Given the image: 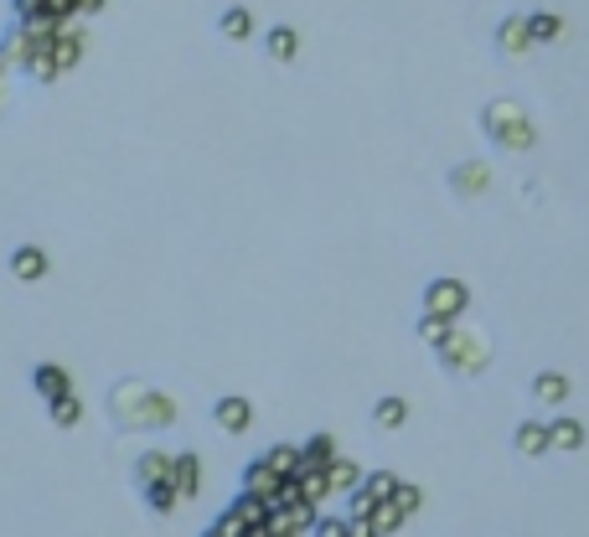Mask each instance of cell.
Masks as SVG:
<instances>
[{"label":"cell","instance_id":"1","mask_svg":"<svg viewBox=\"0 0 589 537\" xmlns=\"http://www.w3.org/2000/svg\"><path fill=\"white\" fill-rule=\"evenodd\" d=\"M104 418L119 435H160L177 424V399L145 378H119L104 393Z\"/></svg>","mask_w":589,"mask_h":537},{"label":"cell","instance_id":"2","mask_svg":"<svg viewBox=\"0 0 589 537\" xmlns=\"http://www.w3.org/2000/svg\"><path fill=\"white\" fill-rule=\"evenodd\" d=\"M481 135L496 145V150H512V156H522L538 145V124L528 120V109L517 99H491L481 109Z\"/></svg>","mask_w":589,"mask_h":537},{"label":"cell","instance_id":"3","mask_svg":"<svg viewBox=\"0 0 589 537\" xmlns=\"http://www.w3.org/2000/svg\"><path fill=\"white\" fill-rule=\"evenodd\" d=\"M434 362L450 373V378H481L491 367V337L476 326H450V337L434 346Z\"/></svg>","mask_w":589,"mask_h":537},{"label":"cell","instance_id":"4","mask_svg":"<svg viewBox=\"0 0 589 537\" xmlns=\"http://www.w3.org/2000/svg\"><path fill=\"white\" fill-rule=\"evenodd\" d=\"M269 501L254 497V491H238V501L213 522V537H249V533H264V522H269Z\"/></svg>","mask_w":589,"mask_h":537},{"label":"cell","instance_id":"5","mask_svg":"<svg viewBox=\"0 0 589 537\" xmlns=\"http://www.w3.org/2000/svg\"><path fill=\"white\" fill-rule=\"evenodd\" d=\"M315 501H285V507H275L269 512V522H264V533L259 537H294V533H315Z\"/></svg>","mask_w":589,"mask_h":537},{"label":"cell","instance_id":"6","mask_svg":"<svg viewBox=\"0 0 589 537\" xmlns=\"http://www.w3.org/2000/svg\"><path fill=\"white\" fill-rule=\"evenodd\" d=\"M430 316H450V320H460V310L471 305V290L460 284V279H430L424 284V300H419Z\"/></svg>","mask_w":589,"mask_h":537},{"label":"cell","instance_id":"7","mask_svg":"<svg viewBox=\"0 0 589 537\" xmlns=\"http://www.w3.org/2000/svg\"><path fill=\"white\" fill-rule=\"evenodd\" d=\"M445 186H450V197H460V202L486 197V186H491V166H486V160H455V166H450V176H445Z\"/></svg>","mask_w":589,"mask_h":537},{"label":"cell","instance_id":"8","mask_svg":"<svg viewBox=\"0 0 589 537\" xmlns=\"http://www.w3.org/2000/svg\"><path fill=\"white\" fill-rule=\"evenodd\" d=\"M491 47H496L502 58H528L532 47H538L528 16H502V21H496V32H491Z\"/></svg>","mask_w":589,"mask_h":537},{"label":"cell","instance_id":"9","mask_svg":"<svg viewBox=\"0 0 589 537\" xmlns=\"http://www.w3.org/2000/svg\"><path fill=\"white\" fill-rule=\"evenodd\" d=\"M213 424L223 435H243V429L254 424V403L243 399V393H223V399L213 403Z\"/></svg>","mask_w":589,"mask_h":537},{"label":"cell","instance_id":"10","mask_svg":"<svg viewBox=\"0 0 589 537\" xmlns=\"http://www.w3.org/2000/svg\"><path fill=\"white\" fill-rule=\"evenodd\" d=\"M279 486H285V476H279V471H275V465H269L264 455L243 465V491H254V497H264L269 507L279 501Z\"/></svg>","mask_w":589,"mask_h":537},{"label":"cell","instance_id":"11","mask_svg":"<svg viewBox=\"0 0 589 537\" xmlns=\"http://www.w3.org/2000/svg\"><path fill=\"white\" fill-rule=\"evenodd\" d=\"M32 393H37L41 403H52V399H62V393H73V378L62 373L58 362H37V367H32Z\"/></svg>","mask_w":589,"mask_h":537},{"label":"cell","instance_id":"12","mask_svg":"<svg viewBox=\"0 0 589 537\" xmlns=\"http://www.w3.org/2000/svg\"><path fill=\"white\" fill-rule=\"evenodd\" d=\"M512 450H517V455L522 460H538V455H549L553 450V435H549V424H517V429H512Z\"/></svg>","mask_w":589,"mask_h":537},{"label":"cell","instance_id":"13","mask_svg":"<svg viewBox=\"0 0 589 537\" xmlns=\"http://www.w3.org/2000/svg\"><path fill=\"white\" fill-rule=\"evenodd\" d=\"M130 471H135V491H140V486L171 480V471H177V455H166V450H145V455H140Z\"/></svg>","mask_w":589,"mask_h":537},{"label":"cell","instance_id":"14","mask_svg":"<svg viewBox=\"0 0 589 537\" xmlns=\"http://www.w3.org/2000/svg\"><path fill=\"white\" fill-rule=\"evenodd\" d=\"M0 52H5V62H11V68H26V62H32V52H41V47L32 41V32H26V26H21V16H16L11 26H5V37H0Z\"/></svg>","mask_w":589,"mask_h":537},{"label":"cell","instance_id":"15","mask_svg":"<svg viewBox=\"0 0 589 537\" xmlns=\"http://www.w3.org/2000/svg\"><path fill=\"white\" fill-rule=\"evenodd\" d=\"M11 274H16L21 284H37V279H47V248H32V243H21L16 254H11Z\"/></svg>","mask_w":589,"mask_h":537},{"label":"cell","instance_id":"16","mask_svg":"<svg viewBox=\"0 0 589 537\" xmlns=\"http://www.w3.org/2000/svg\"><path fill=\"white\" fill-rule=\"evenodd\" d=\"M181 497H196L202 491V455L196 450H177V471H171Z\"/></svg>","mask_w":589,"mask_h":537},{"label":"cell","instance_id":"17","mask_svg":"<svg viewBox=\"0 0 589 537\" xmlns=\"http://www.w3.org/2000/svg\"><path fill=\"white\" fill-rule=\"evenodd\" d=\"M264 52L275 62H294L300 58V32H294V26H269V32H264Z\"/></svg>","mask_w":589,"mask_h":537},{"label":"cell","instance_id":"18","mask_svg":"<svg viewBox=\"0 0 589 537\" xmlns=\"http://www.w3.org/2000/svg\"><path fill=\"white\" fill-rule=\"evenodd\" d=\"M140 501H145V512L171 517V507L181 501V491H177V480H156V486H140Z\"/></svg>","mask_w":589,"mask_h":537},{"label":"cell","instance_id":"19","mask_svg":"<svg viewBox=\"0 0 589 537\" xmlns=\"http://www.w3.org/2000/svg\"><path fill=\"white\" fill-rule=\"evenodd\" d=\"M532 399L549 403V408L569 403V378H564V373H538V378H532Z\"/></svg>","mask_w":589,"mask_h":537},{"label":"cell","instance_id":"20","mask_svg":"<svg viewBox=\"0 0 589 537\" xmlns=\"http://www.w3.org/2000/svg\"><path fill=\"white\" fill-rule=\"evenodd\" d=\"M300 460H305L300 471H326V465L336 460V439L332 435H311L305 444H300Z\"/></svg>","mask_w":589,"mask_h":537},{"label":"cell","instance_id":"21","mask_svg":"<svg viewBox=\"0 0 589 537\" xmlns=\"http://www.w3.org/2000/svg\"><path fill=\"white\" fill-rule=\"evenodd\" d=\"M21 73H26L32 83H58L62 73H68V68L58 62V52H52V47H41V52H32V62H26Z\"/></svg>","mask_w":589,"mask_h":537},{"label":"cell","instance_id":"22","mask_svg":"<svg viewBox=\"0 0 589 537\" xmlns=\"http://www.w3.org/2000/svg\"><path fill=\"white\" fill-rule=\"evenodd\" d=\"M217 32H223L228 41H249L254 37V16H249L243 5H228V11L217 16Z\"/></svg>","mask_w":589,"mask_h":537},{"label":"cell","instance_id":"23","mask_svg":"<svg viewBox=\"0 0 589 537\" xmlns=\"http://www.w3.org/2000/svg\"><path fill=\"white\" fill-rule=\"evenodd\" d=\"M404 418H409V403L398 399V393H388V399L373 403V424H377V429H404Z\"/></svg>","mask_w":589,"mask_h":537},{"label":"cell","instance_id":"24","mask_svg":"<svg viewBox=\"0 0 589 537\" xmlns=\"http://www.w3.org/2000/svg\"><path fill=\"white\" fill-rule=\"evenodd\" d=\"M553 435V450H585V424L579 418H558V424H549Z\"/></svg>","mask_w":589,"mask_h":537},{"label":"cell","instance_id":"25","mask_svg":"<svg viewBox=\"0 0 589 537\" xmlns=\"http://www.w3.org/2000/svg\"><path fill=\"white\" fill-rule=\"evenodd\" d=\"M398 486H404V476H393V471H373V476H362V491L373 501H393L398 497Z\"/></svg>","mask_w":589,"mask_h":537},{"label":"cell","instance_id":"26","mask_svg":"<svg viewBox=\"0 0 589 537\" xmlns=\"http://www.w3.org/2000/svg\"><path fill=\"white\" fill-rule=\"evenodd\" d=\"M409 522V512L398 507V501H377V512H373V533L377 537H388V533H398Z\"/></svg>","mask_w":589,"mask_h":537},{"label":"cell","instance_id":"27","mask_svg":"<svg viewBox=\"0 0 589 537\" xmlns=\"http://www.w3.org/2000/svg\"><path fill=\"white\" fill-rule=\"evenodd\" d=\"M528 26H532V37H538V47H543V41L564 37V16H553V11H532Z\"/></svg>","mask_w":589,"mask_h":537},{"label":"cell","instance_id":"28","mask_svg":"<svg viewBox=\"0 0 589 537\" xmlns=\"http://www.w3.org/2000/svg\"><path fill=\"white\" fill-rule=\"evenodd\" d=\"M47 414H52V424H58V429H73V424L83 418V403L73 399V393H62V399L47 403Z\"/></svg>","mask_w":589,"mask_h":537},{"label":"cell","instance_id":"29","mask_svg":"<svg viewBox=\"0 0 589 537\" xmlns=\"http://www.w3.org/2000/svg\"><path fill=\"white\" fill-rule=\"evenodd\" d=\"M450 326H455L450 316H430V310H424V316H419V341H424V346H440V341L450 337Z\"/></svg>","mask_w":589,"mask_h":537},{"label":"cell","instance_id":"30","mask_svg":"<svg viewBox=\"0 0 589 537\" xmlns=\"http://www.w3.org/2000/svg\"><path fill=\"white\" fill-rule=\"evenodd\" d=\"M264 460L275 465L279 476H300V465H305V460H300V450H294V444H275V450H264Z\"/></svg>","mask_w":589,"mask_h":537},{"label":"cell","instance_id":"31","mask_svg":"<svg viewBox=\"0 0 589 537\" xmlns=\"http://www.w3.org/2000/svg\"><path fill=\"white\" fill-rule=\"evenodd\" d=\"M326 476H332V491H352V486H362V471H357L352 460H332Z\"/></svg>","mask_w":589,"mask_h":537},{"label":"cell","instance_id":"32","mask_svg":"<svg viewBox=\"0 0 589 537\" xmlns=\"http://www.w3.org/2000/svg\"><path fill=\"white\" fill-rule=\"evenodd\" d=\"M393 501H398V507H404V512L413 517V512H419V501H424V497H419V486H398V497H393Z\"/></svg>","mask_w":589,"mask_h":537},{"label":"cell","instance_id":"33","mask_svg":"<svg viewBox=\"0 0 589 537\" xmlns=\"http://www.w3.org/2000/svg\"><path fill=\"white\" fill-rule=\"evenodd\" d=\"M5 68H11V62H5V52H0V78H5Z\"/></svg>","mask_w":589,"mask_h":537},{"label":"cell","instance_id":"34","mask_svg":"<svg viewBox=\"0 0 589 537\" xmlns=\"http://www.w3.org/2000/svg\"><path fill=\"white\" fill-rule=\"evenodd\" d=\"M0 114H5V94H0Z\"/></svg>","mask_w":589,"mask_h":537}]
</instances>
